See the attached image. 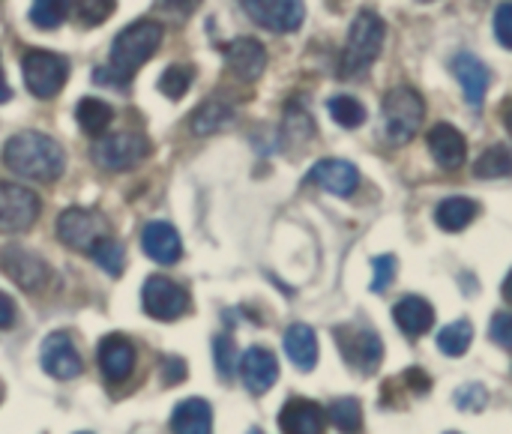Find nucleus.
<instances>
[{"mask_svg":"<svg viewBox=\"0 0 512 434\" xmlns=\"http://www.w3.org/2000/svg\"><path fill=\"white\" fill-rule=\"evenodd\" d=\"M192 78H195V72L189 66H168L159 78V90L168 99H183L186 90L192 87Z\"/></svg>","mask_w":512,"mask_h":434,"instance_id":"nucleus-37","label":"nucleus"},{"mask_svg":"<svg viewBox=\"0 0 512 434\" xmlns=\"http://www.w3.org/2000/svg\"><path fill=\"white\" fill-rule=\"evenodd\" d=\"M78 434H90V432H78Z\"/></svg>","mask_w":512,"mask_h":434,"instance_id":"nucleus-51","label":"nucleus"},{"mask_svg":"<svg viewBox=\"0 0 512 434\" xmlns=\"http://www.w3.org/2000/svg\"><path fill=\"white\" fill-rule=\"evenodd\" d=\"M327 108H330L333 120H336L339 126H345V129H357V126L366 123V108H363V102L354 99V96H333Z\"/></svg>","mask_w":512,"mask_h":434,"instance_id":"nucleus-33","label":"nucleus"},{"mask_svg":"<svg viewBox=\"0 0 512 434\" xmlns=\"http://www.w3.org/2000/svg\"><path fill=\"white\" fill-rule=\"evenodd\" d=\"M162 39L165 27L159 21H135L120 30L111 45V72L117 75V81H129L156 54Z\"/></svg>","mask_w":512,"mask_h":434,"instance_id":"nucleus-2","label":"nucleus"},{"mask_svg":"<svg viewBox=\"0 0 512 434\" xmlns=\"http://www.w3.org/2000/svg\"><path fill=\"white\" fill-rule=\"evenodd\" d=\"M474 171H477V177H480V180H501V177H510L512 150L507 147V144H495V147H489V150L477 159Z\"/></svg>","mask_w":512,"mask_h":434,"instance_id":"nucleus-28","label":"nucleus"},{"mask_svg":"<svg viewBox=\"0 0 512 434\" xmlns=\"http://www.w3.org/2000/svg\"><path fill=\"white\" fill-rule=\"evenodd\" d=\"M57 237L63 246L75 249V252H87L108 237V222L93 213V210H81V207H69L60 213L57 219Z\"/></svg>","mask_w":512,"mask_h":434,"instance_id":"nucleus-7","label":"nucleus"},{"mask_svg":"<svg viewBox=\"0 0 512 434\" xmlns=\"http://www.w3.org/2000/svg\"><path fill=\"white\" fill-rule=\"evenodd\" d=\"M285 354L300 372H312L318 366V339L306 324H291L285 330Z\"/></svg>","mask_w":512,"mask_h":434,"instance_id":"nucleus-24","label":"nucleus"},{"mask_svg":"<svg viewBox=\"0 0 512 434\" xmlns=\"http://www.w3.org/2000/svg\"><path fill=\"white\" fill-rule=\"evenodd\" d=\"M3 165L9 171H15L18 177L36 180V183H54L66 168V156L54 138L33 132V129H24L6 141Z\"/></svg>","mask_w":512,"mask_h":434,"instance_id":"nucleus-1","label":"nucleus"},{"mask_svg":"<svg viewBox=\"0 0 512 434\" xmlns=\"http://www.w3.org/2000/svg\"><path fill=\"white\" fill-rule=\"evenodd\" d=\"M234 120V111L222 102V99H207V102H201L192 114H189V129L195 132V135H213V132H219V129H225L228 123Z\"/></svg>","mask_w":512,"mask_h":434,"instance_id":"nucleus-25","label":"nucleus"},{"mask_svg":"<svg viewBox=\"0 0 512 434\" xmlns=\"http://www.w3.org/2000/svg\"><path fill=\"white\" fill-rule=\"evenodd\" d=\"M315 135V123L309 117V111L300 102H291L285 108V138L288 141H309Z\"/></svg>","mask_w":512,"mask_h":434,"instance_id":"nucleus-35","label":"nucleus"},{"mask_svg":"<svg viewBox=\"0 0 512 434\" xmlns=\"http://www.w3.org/2000/svg\"><path fill=\"white\" fill-rule=\"evenodd\" d=\"M213 363H216V372H219L225 381L234 378V372H237V366H240V354H237V345H234L231 336H216V339H213Z\"/></svg>","mask_w":512,"mask_h":434,"instance_id":"nucleus-36","label":"nucleus"},{"mask_svg":"<svg viewBox=\"0 0 512 434\" xmlns=\"http://www.w3.org/2000/svg\"><path fill=\"white\" fill-rule=\"evenodd\" d=\"M474 342V327L471 321H453L450 327H444L438 333V351L444 357H462Z\"/></svg>","mask_w":512,"mask_h":434,"instance_id":"nucleus-29","label":"nucleus"},{"mask_svg":"<svg viewBox=\"0 0 512 434\" xmlns=\"http://www.w3.org/2000/svg\"><path fill=\"white\" fill-rule=\"evenodd\" d=\"M447 434H459V432H447Z\"/></svg>","mask_w":512,"mask_h":434,"instance_id":"nucleus-50","label":"nucleus"},{"mask_svg":"<svg viewBox=\"0 0 512 434\" xmlns=\"http://www.w3.org/2000/svg\"><path fill=\"white\" fill-rule=\"evenodd\" d=\"M429 150L435 156V162L447 171H456L465 165V156H468V141L465 135L453 126V123H438L432 132H429Z\"/></svg>","mask_w":512,"mask_h":434,"instance_id":"nucleus-19","label":"nucleus"},{"mask_svg":"<svg viewBox=\"0 0 512 434\" xmlns=\"http://www.w3.org/2000/svg\"><path fill=\"white\" fill-rule=\"evenodd\" d=\"M198 3L201 0H162V9L168 15H174V18H186V15H192L198 9Z\"/></svg>","mask_w":512,"mask_h":434,"instance_id":"nucleus-44","label":"nucleus"},{"mask_svg":"<svg viewBox=\"0 0 512 434\" xmlns=\"http://www.w3.org/2000/svg\"><path fill=\"white\" fill-rule=\"evenodd\" d=\"M189 291L165 276H150L141 288V306L153 321H177L189 312Z\"/></svg>","mask_w":512,"mask_h":434,"instance_id":"nucleus-8","label":"nucleus"},{"mask_svg":"<svg viewBox=\"0 0 512 434\" xmlns=\"http://www.w3.org/2000/svg\"><path fill=\"white\" fill-rule=\"evenodd\" d=\"M330 423L342 434H363V408L357 399H339L330 405Z\"/></svg>","mask_w":512,"mask_h":434,"instance_id":"nucleus-30","label":"nucleus"},{"mask_svg":"<svg viewBox=\"0 0 512 434\" xmlns=\"http://www.w3.org/2000/svg\"><path fill=\"white\" fill-rule=\"evenodd\" d=\"M21 72H24V84L36 99H51L63 90L66 75H69V60L54 54V51H42V48H30L21 57Z\"/></svg>","mask_w":512,"mask_h":434,"instance_id":"nucleus-5","label":"nucleus"},{"mask_svg":"<svg viewBox=\"0 0 512 434\" xmlns=\"http://www.w3.org/2000/svg\"><path fill=\"white\" fill-rule=\"evenodd\" d=\"M396 270H399V261L393 258V255H378L375 261H372V291L375 294H384L387 291V285L396 279Z\"/></svg>","mask_w":512,"mask_h":434,"instance_id":"nucleus-39","label":"nucleus"},{"mask_svg":"<svg viewBox=\"0 0 512 434\" xmlns=\"http://www.w3.org/2000/svg\"><path fill=\"white\" fill-rule=\"evenodd\" d=\"M69 18V0H33L30 21L42 30H54Z\"/></svg>","mask_w":512,"mask_h":434,"instance_id":"nucleus-31","label":"nucleus"},{"mask_svg":"<svg viewBox=\"0 0 512 434\" xmlns=\"http://www.w3.org/2000/svg\"><path fill=\"white\" fill-rule=\"evenodd\" d=\"M489 339L498 345V348H507L512 351V312H498L489 324Z\"/></svg>","mask_w":512,"mask_h":434,"instance_id":"nucleus-40","label":"nucleus"},{"mask_svg":"<svg viewBox=\"0 0 512 434\" xmlns=\"http://www.w3.org/2000/svg\"><path fill=\"white\" fill-rule=\"evenodd\" d=\"M453 75L459 78V84H462V90H465V99H468L474 108H480L483 99H486V93H489V84H492L489 66H486L477 54L462 51V54L453 57Z\"/></svg>","mask_w":512,"mask_h":434,"instance_id":"nucleus-17","label":"nucleus"},{"mask_svg":"<svg viewBox=\"0 0 512 434\" xmlns=\"http://www.w3.org/2000/svg\"><path fill=\"white\" fill-rule=\"evenodd\" d=\"M12 324H15V303H12V297H6L0 291V330H6Z\"/></svg>","mask_w":512,"mask_h":434,"instance_id":"nucleus-45","label":"nucleus"},{"mask_svg":"<svg viewBox=\"0 0 512 434\" xmlns=\"http://www.w3.org/2000/svg\"><path fill=\"white\" fill-rule=\"evenodd\" d=\"M141 249L150 261L156 264H177L183 255L180 234L168 222H150L141 231Z\"/></svg>","mask_w":512,"mask_h":434,"instance_id":"nucleus-20","label":"nucleus"},{"mask_svg":"<svg viewBox=\"0 0 512 434\" xmlns=\"http://www.w3.org/2000/svg\"><path fill=\"white\" fill-rule=\"evenodd\" d=\"M495 36L504 48L512 51V3H501L495 12Z\"/></svg>","mask_w":512,"mask_h":434,"instance_id":"nucleus-41","label":"nucleus"},{"mask_svg":"<svg viewBox=\"0 0 512 434\" xmlns=\"http://www.w3.org/2000/svg\"><path fill=\"white\" fill-rule=\"evenodd\" d=\"M171 434H213V408L204 399H183L171 414Z\"/></svg>","mask_w":512,"mask_h":434,"instance_id":"nucleus-23","label":"nucleus"},{"mask_svg":"<svg viewBox=\"0 0 512 434\" xmlns=\"http://www.w3.org/2000/svg\"><path fill=\"white\" fill-rule=\"evenodd\" d=\"M240 3L258 27H267L273 33H294L306 18L303 0H240Z\"/></svg>","mask_w":512,"mask_h":434,"instance_id":"nucleus-12","label":"nucleus"},{"mask_svg":"<svg viewBox=\"0 0 512 434\" xmlns=\"http://www.w3.org/2000/svg\"><path fill=\"white\" fill-rule=\"evenodd\" d=\"M501 294H504V300H507V303L512 306V270H510V276L504 279V288H501Z\"/></svg>","mask_w":512,"mask_h":434,"instance_id":"nucleus-47","label":"nucleus"},{"mask_svg":"<svg viewBox=\"0 0 512 434\" xmlns=\"http://www.w3.org/2000/svg\"><path fill=\"white\" fill-rule=\"evenodd\" d=\"M309 180L315 186H321L324 192L330 195H339V198H348L357 192L360 186V171L357 165L345 162V159H321L312 171H309Z\"/></svg>","mask_w":512,"mask_h":434,"instance_id":"nucleus-16","label":"nucleus"},{"mask_svg":"<svg viewBox=\"0 0 512 434\" xmlns=\"http://www.w3.org/2000/svg\"><path fill=\"white\" fill-rule=\"evenodd\" d=\"M504 123H507V129H510L512 135V99H507V105H504Z\"/></svg>","mask_w":512,"mask_h":434,"instance_id":"nucleus-48","label":"nucleus"},{"mask_svg":"<svg viewBox=\"0 0 512 434\" xmlns=\"http://www.w3.org/2000/svg\"><path fill=\"white\" fill-rule=\"evenodd\" d=\"M477 213H480L477 201H471V198H447V201L438 204L435 222H438L441 231L456 234V231H465L477 219Z\"/></svg>","mask_w":512,"mask_h":434,"instance_id":"nucleus-26","label":"nucleus"},{"mask_svg":"<svg viewBox=\"0 0 512 434\" xmlns=\"http://www.w3.org/2000/svg\"><path fill=\"white\" fill-rule=\"evenodd\" d=\"M453 402H456V408H459L462 414H480V411L489 405V390H486L483 384L471 381V384H462V387L456 390Z\"/></svg>","mask_w":512,"mask_h":434,"instance_id":"nucleus-38","label":"nucleus"},{"mask_svg":"<svg viewBox=\"0 0 512 434\" xmlns=\"http://www.w3.org/2000/svg\"><path fill=\"white\" fill-rule=\"evenodd\" d=\"M150 153V141L141 132H114L93 144V162L102 171H129Z\"/></svg>","mask_w":512,"mask_h":434,"instance_id":"nucleus-6","label":"nucleus"},{"mask_svg":"<svg viewBox=\"0 0 512 434\" xmlns=\"http://www.w3.org/2000/svg\"><path fill=\"white\" fill-rule=\"evenodd\" d=\"M225 63H228L231 75H237L240 81H258L267 69V51L258 39L243 36V39H234L231 45H225Z\"/></svg>","mask_w":512,"mask_h":434,"instance_id":"nucleus-14","label":"nucleus"},{"mask_svg":"<svg viewBox=\"0 0 512 434\" xmlns=\"http://www.w3.org/2000/svg\"><path fill=\"white\" fill-rule=\"evenodd\" d=\"M42 369L54 381H72V378L81 375L84 363H81L78 348L72 345V339L66 333H51L42 342Z\"/></svg>","mask_w":512,"mask_h":434,"instance_id":"nucleus-13","label":"nucleus"},{"mask_svg":"<svg viewBox=\"0 0 512 434\" xmlns=\"http://www.w3.org/2000/svg\"><path fill=\"white\" fill-rule=\"evenodd\" d=\"M327 417L324 411L309 399H288L279 411V429L282 434H324Z\"/></svg>","mask_w":512,"mask_h":434,"instance_id":"nucleus-21","label":"nucleus"},{"mask_svg":"<svg viewBox=\"0 0 512 434\" xmlns=\"http://www.w3.org/2000/svg\"><path fill=\"white\" fill-rule=\"evenodd\" d=\"M114 12V0H69V15L81 27H96Z\"/></svg>","mask_w":512,"mask_h":434,"instance_id":"nucleus-32","label":"nucleus"},{"mask_svg":"<svg viewBox=\"0 0 512 434\" xmlns=\"http://www.w3.org/2000/svg\"><path fill=\"white\" fill-rule=\"evenodd\" d=\"M99 369L105 375V381L120 384L132 375L135 369V348L126 336H105L99 342Z\"/></svg>","mask_w":512,"mask_h":434,"instance_id":"nucleus-18","label":"nucleus"},{"mask_svg":"<svg viewBox=\"0 0 512 434\" xmlns=\"http://www.w3.org/2000/svg\"><path fill=\"white\" fill-rule=\"evenodd\" d=\"M0 270L21 288V291H42L51 279V270L48 264L24 249V246H3L0 249Z\"/></svg>","mask_w":512,"mask_h":434,"instance_id":"nucleus-11","label":"nucleus"},{"mask_svg":"<svg viewBox=\"0 0 512 434\" xmlns=\"http://www.w3.org/2000/svg\"><path fill=\"white\" fill-rule=\"evenodd\" d=\"M402 381L408 384V390H411L414 396H426V393L432 390V378H429L423 369H408V372L402 375Z\"/></svg>","mask_w":512,"mask_h":434,"instance_id":"nucleus-42","label":"nucleus"},{"mask_svg":"<svg viewBox=\"0 0 512 434\" xmlns=\"http://www.w3.org/2000/svg\"><path fill=\"white\" fill-rule=\"evenodd\" d=\"M384 36H387V27L381 15L372 9H363L348 30V42L342 54V78H357L360 72H366L378 60L384 48Z\"/></svg>","mask_w":512,"mask_h":434,"instance_id":"nucleus-3","label":"nucleus"},{"mask_svg":"<svg viewBox=\"0 0 512 434\" xmlns=\"http://www.w3.org/2000/svg\"><path fill=\"white\" fill-rule=\"evenodd\" d=\"M240 378L252 396H264L279 381V363L267 348H249L240 357Z\"/></svg>","mask_w":512,"mask_h":434,"instance_id":"nucleus-15","label":"nucleus"},{"mask_svg":"<svg viewBox=\"0 0 512 434\" xmlns=\"http://www.w3.org/2000/svg\"><path fill=\"white\" fill-rule=\"evenodd\" d=\"M9 99H12V90H9V84L3 78V66H0V102H9Z\"/></svg>","mask_w":512,"mask_h":434,"instance_id":"nucleus-46","label":"nucleus"},{"mask_svg":"<svg viewBox=\"0 0 512 434\" xmlns=\"http://www.w3.org/2000/svg\"><path fill=\"white\" fill-rule=\"evenodd\" d=\"M426 117V102L414 87H396L384 99V129L393 144H408Z\"/></svg>","mask_w":512,"mask_h":434,"instance_id":"nucleus-4","label":"nucleus"},{"mask_svg":"<svg viewBox=\"0 0 512 434\" xmlns=\"http://www.w3.org/2000/svg\"><path fill=\"white\" fill-rule=\"evenodd\" d=\"M39 198L36 192L18 186V183H6L0 180V234H21L30 231L33 222L39 219Z\"/></svg>","mask_w":512,"mask_h":434,"instance_id":"nucleus-9","label":"nucleus"},{"mask_svg":"<svg viewBox=\"0 0 512 434\" xmlns=\"http://www.w3.org/2000/svg\"><path fill=\"white\" fill-rule=\"evenodd\" d=\"M393 321L399 324V330H402L405 336L417 339V336H423V333L432 330V324H435V309H432L429 300L411 294V297H402V300L396 303Z\"/></svg>","mask_w":512,"mask_h":434,"instance_id":"nucleus-22","label":"nucleus"},{"mask_svg":"<svg viewBox=\"0 0 512 434\" xmlns=\"http://www.w3.org/2000/svg\"><path fill=\"white\" fill-rule=\"evenodd\" d=\"M162 378H165L168 387L183 384V381H186V363H183L180 357H168L165 366H162Z\"/></svg>","mask_w":512,"mask_h":434,"instance_id":"nucleus-43","label":"nucleus"},{"mask_svg":"<svg viewBox=\"0 0 512 434\" xmlns=\"http://www.w3.org/2000/svg\"><path fill=\"white\" fill-rule=\"evenodd\" d=\"M336 342L342 348V357L351 369L360 375H375L384 363V342L375 330H336Z\"/></svg>","mask_w":512,"mask_h":434,"instance_id":"nucleus-10","label":"nucleus"},{"mask_svg":"<svg viewBox=\"0 0 512 434\" xmlns=\"http://www.w3.org/2000/svg\"><path fill=\"white\" fill-rule=\"evenodd\" d=\"M75 120H78V126H81L87 135L99 138V135L108 132V126H111V120H114V108H111L108 102H102V99L84 96V99L78 102V108H75Z\"/></svg>","mask_w":512,"mask_h":434,"instance_id":"nucleus-27","label":"nucleus"},{"mask_svg":"<svg viewBox=\"0 0 512 434\" xmlns=\"http://www.w3.org/2000/svg\"><path fill=\"white\" fill-rule=\"evenodd\" d=\"M90 258H93L108 276H120L123 267H126V252H123V246H120L117 240H111V237L99 240V243L90 249Z\"/></svg>","mask_w":512,"mask_h":434,"instance_id":"nucleus-34","label":"nucleus"},{"mask_svg":"<svg viewBox=\"0 0 512 434\" xmlns=\"http://www.w3.org/2000/svg\"><path fill=\"white\" fill-rule=\"evenodd\" d=\"M249 434H264V432H258V429H255V432H249Z\"/></svg>","mask_w":512,"mask_h":434,"instance_id":"nucleus-49","label":"nucleus"}]
</instances>
